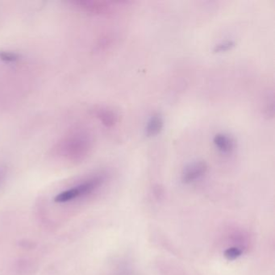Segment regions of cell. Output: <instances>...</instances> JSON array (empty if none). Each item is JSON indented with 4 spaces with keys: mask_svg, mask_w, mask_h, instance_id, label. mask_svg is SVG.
Here are the masks:
<instances>
[{
    "mask_svg": "<svg viewBox=\"0 0 275 275\" xmlns=\"http://www.w3.org/2000/svg\"><path fill=\"white\" fill-rule=\"evenodd\" d=\"M0 59L6 62H14L19 60V55L10 51H0Z\"/></svg>",
    "mask_w": 275,
    "mask_h": 275,
    "instance_id": "30bf717a",
    "label": "cell"
},
{
    "mask_svg": "<svg viewBox=\"0 0 275 275\" xmlns=\"http://www.w3.org/2000/svg\"><path fill=\"white\" fill-rule=\"evenodd\" d=\"M163 127H164V120L163 117L160 114H153L146 125L145 132L146 135L148 137H153L158 136L162 131H163Z\"/></svg>",
    "mask_w": 275,
    "mask_h": 275,
    "instance_id": "52a82bcc",
    "label": "cell"
},
{
    "mask_svg": "<svg viewBox=\"0 0 275 275\" xmlns=\"http://www.w3.org/2000/svg\"><path fill=\"white\" fill-rule=\"evenodd\" d=\"M215 147L223 154H229L235 148V141L229 135L225 133H217L213 137Z\"/></svg>",
    "mask_w": 275,
    "mask_h": 275,
    "instance_id": "8992f818",
    "label": "cell"
},
{
    "mask_svg": "<svg viewBox=\"0 0 275 275\" xmlns=\"http://www.w3.org/2000/svg\"><path fill=\"white\" fill-rule=\"evenodd\" d=\"M5 175H6V169L3 167H0V184L2 183Z\"/></svg>",
    "mask_w": 275,
    "mask_h": 275,
    "instance_id": "8fae6325",
    "label": "cell"
},
{
    "mask_svg": "<svg viewBox=\"0 0 275 275\" xmlns=\"http://www.w3.org/2000/svg\"><path fill=\"white\" fill-rule=\"evenodd\" d=\"M207 163L203 161H198L189 164L185 167L182 174V180L184 183H192L201 179L207 173Z\"/></svg>",
    "mask_w": 275,
    "mask_h": 275,
    "instance_id": "277c9868",
    "label": "cell"
},
{
    "mask_svg": "<svg viewBox=\"0 0 275 275\" xmlns=\"http://www.w3.org/2000/svg\"><path fill=\"white\" fill-rule=\"evenodd\" d=\"M93 114L107 128L114 127L119 121L117 112L108 107H97Z\"/></svg>",
    "mask_w": 275,
    "mask_h": 275,
    "instance_id": "5b68a950",
    "label": "cell"
},
{
    "mask_svg": "<svg viewBox=\"0 0 275 275\" xmlns=\"http://www.w3.org/2000/svg\"><path fill=\"white\" fill-rule=\"evenodd\" d=\"M119 2L99 1V0H76L71 3L83 12L94 15L109 14L115 9V4Z\"/></svg>",
    "mask_w": 275,
    "mask_h": 275,
    "instance_id": "3957f363",
    "label": "cell"
},
{
    "mask_svg": "<svg viewBox=\"0 0 275 275\" xmlns=\"http://www.w3.org/2000/svg\"><path fill=\"white\" fill-rule=\"evenodd\" d=\"M243 254L242 249H240L238 247H233L229 248V249H227L225 251V255L224 256L230 260V261H233V260H236L238 259L239 257L241 256Z\"/></svg>",
    "mask_w": 275,
    "mask_h": 275,
    "instance_id": "9c48e42d",
    "label": "cell"
},
{
    "mask_svg": "<svg viewBox=\"0 0 275 275\" xmlns=\"http://www.w3.org/2000/svg\"><path fill=\"white\" fill-rule=\"evenodd\" d=\"M235 42L233 40H225L223 42L219 43L217 45H215V53H223L227 52L228 50H231L235 46Z\"/></svg>",
    "mask_w": 275,
    "mask_h": 275,
    "instance_id": "ba28073f",
    "label": "cell"
},
{
    "mask_svg": "<svg viewBox=\"0 0 275 275\" xmlns=\"http://www.w3.org/2000/svg\"><path fill=\"white\" fill-rule=\"evenodd\" d=\"M93 141L89 133L78 131L67 135L55 146L59 156L71 161H81L88 156L92 149Z\"/></svg>",
    "mask_w": 275,
    "mask_h": 275,
    "instance_id": "6da1fadb",
    "label": "cell"
},
{
    "mask_svg": "<svg viewBox=\"0 0 275 275\" xmlns=\"http://www.w3.org/2000/svg\"><path fill=\"white\" fill-rule=\"evenodd\" d=\"M104 182V177L103 175H97L92 177L83 182V183L74 186L73 188L69 189L67 191L60 193L55 198V202H66L77 198L89 195L91 193L99 188Z\"/></svg>",
    "mask_w": 275,
    "mask_h": 275,
    "instance_id": "7a4b0ae2",
    "label": "cell"
}]
</instances>
